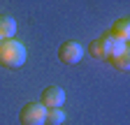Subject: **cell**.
<instances>
[{
    "label": "cell",
    "mask_w": 130,
    "mask_h": 125,
    "mask_svg": "<svg viewBox=\"0 0 130 125\" xmlns=\"http://www.w3.org/2000/svg\"><path fill=\"white\" fill-rule=\"evenodd\" d=\"M107 35H109L111 39H116V42H128V39H130V21H128V19L114 21L111 28L107 30Z\"/></svg>",
    "instance_id": "6"
},
{
    "label": "cell",
    "mask_w": 130,
    "mask_h": 125,
    "mask_svg": "<svg viewBox=\"0 0 130 125\" xmlns=\"http://www.w3.org/2000/svg\"><path fill=\"white\" fill-rule=\"evenodd\" d=\"M16 35V21L7 14H0V39H12Z\"/></svg>",
    "instance_id": "8"
},
{
    "label": "cell",
    "mask_w": 130,
    "mask_h": 125,
    "mask_svg": "<svg viewBox=\"0 0 130 125\" xmlns=\"http://www.w3.org/2000/svg\"><path fill=\"white\" fill-rule=\"evenodd\" d=\"M63 102H65V90L60 86H46L42 90L40 104L44 109H58V107H63Z\"/></svg>",
    "instance_id": "5"
},
{
    "label": "cell",
    "mask_w": 130,
    "mask_h": 125,
    "mask_svg": "<svg viewBox=\"0 0 130 125\" xmlns=\"http://www.w3.org/2000/svg\"><path fill=\"white\" fill-rule=\"evenodd\" d=\"M107 60L111 62V67H114V70H119V72H125V70L130 67V51H128V44L123 46L121 51L111 53V56H109Z\"/></svg>",
    "instance_id": "7"
},
{
    "label": "cell",
    "mask_w": 130,
    "mask_h": 125,
    "mask_svg": "<svg viewBox=\"0 0 130 125\" xmlns=\"http://www.w3.org/2000/svg\"><path fill=\"white\" fill-rule=\"evenodd\" d=\"M19 120H21V125H44L46 123V109L40 102H28L21 107Z\"/></svg>",
    "instance_id": "2"
},
{
    "label": "cell",
    "mask_w": 130,
    "mask_h": 125,
    "mask_svg": "<svg viewBox=\"0 0 130 125\" xmlns=\"http://www.w3.org/2000/svg\"><path fill=\"white\" fill-rule=\"evenodd\" d=\"M26 46L21 42L12 39H0V65L7 70H16L26 62Z\"/></svg>",
    "instance_id": "1"
},
{
    "label": "cell",
    "mask_w": 130,
    "mask_h": 125,
    "mask_svg": "<svg viewBox=\"0 0 130 125\" xmlns=\"http://www.w3.org/2000/svg\"><path fill=\"white\" fill-rule=\"evenodd\" d=\"M58 58H60V62H65V65H74V62H79L81 58H84V46H81L79 42H74V39L63 42L58 46Z\"/></svg>",
    "instance_id": "3"
},
{
    "label": "cell",
    "mask_w": 130,
    "mask_h": 125,
    "mask_svg": "<svg viewBox=\"0 0 130 125\" xmlns=\"http://www.w3.org/2000/svg\"><path fill=\"white\" fill-rule=\"evenodd\" d=\"M65 120V114H63V109H46V123L49 125H60Z\"/></svg>",
    "instance_id": "9"
},
{
    "label": "cell",
    "mask_w": 130,
    "mask_h": 125,
    "mask_svg": "<svg viewBox=\"0 0 130 125\" xmlns=\"http://www.w3.org/2000/svg\"><path fill=\"white\" fill-rule=\"evenodd\" d=\"M114 42H116V39H111V37L105 33L102 37H98V39H93V42L88 44V53H91L95 60H107V58H109V53H111Z\"/></svg>",
    "instance_id": "4"
}]
</instances>
